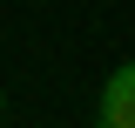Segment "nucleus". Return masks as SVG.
<instances>
[{
	"label": "nucleus",
	"mask_w": 135,
	"mask_h": 128,
	"mask_svg": "<svg viewBox=\"0 0 135 128\" xmlns=\"http://www.w3.org/2000/svg\"><path fill=\"white\" fill-rule=\"evenodd\" d=\"M95 128H135V61L101 81V115H95Z\"/></svg>",
	"instance_id": "obj_1"
}]
</instances>
